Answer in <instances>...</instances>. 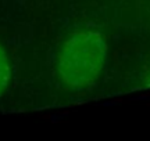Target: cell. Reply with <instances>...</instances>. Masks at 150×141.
Listing matches in <instances>:
<instances>
[{
	"instance_id": "cell-3",
	"label": "cell",
	"mask_w": 150,
	"mask_h": 141,
	"mask_svg": "<svg viewBox=\"0 0 150 141\" xmlns=\"http://www.w3.org/2000/svg\"><path fill=\"white\" fill-rule=\"evenodd\" d=\"M142 83L145 86H150V66L146 68V70L143 72V75H142Z\"/></svg>"
},
{
	"instance_id": "cell-2",
	"label": "cell",
	"mask_w": 150,
	"mask_h": 141,
	"mask_svg": "<svg viewBox=\"0 0 150 141\" xmlns=\"http://www.w3.org/2000/svg\"><path fill=\"white\" fill-rule=\"evenodd\" d=\"M10 76H11L10 62H8V58L6 55L4 50L0 47V96L6 90V87L8 86Z\"/></svg>"
},
{
	"instance_id": "cell-1",
	"label": "cell",
	"mask_w": 150,
	"mask_h": 141,
	"mask_svg": "<svg viewBox=\"0 0 150 141\" xmlns=\"http://www.w3.org/2000/svg\"><path fill=\"white\" fill-rule=\"evenodd\" d=\"M107 40L97 31H76L61 44L56 70L60 80L72 90L95 86L107 65Z\"/></svg>"
}]
</instances>
